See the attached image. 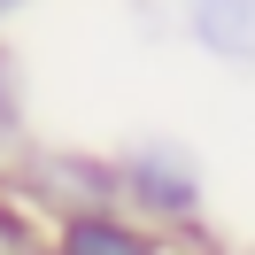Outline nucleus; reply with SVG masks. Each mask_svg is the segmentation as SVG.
<instances>
[{
  "label": "nucleus",
  "mask_w": 255,
  "mask_h": 255,
  "mask_svg": "<svg viewBox=\"0 0 255 255\" xmlns=\"http://www.w3.org/2000/svg\"><path fill=\"white\" fill-rule=\"evenodd\" d=\"M116 209L170 240H201L209 224V170L186 139H131L116 147Z\"/></svg>",
  "instance_id": "nucleus-1"
},
{
  "label": "nucleus",
  "mask_w": 255,
  "mask_h": 255,
  "mask_svg": "<svg viewBox=\"0 0 255 255\" xmlns=\"http://www.w3.org/2000/svg\"><path fill=\"white\" fill-rule=\"evenodd\" d=\"M23 8H31V0H0V39H8V23H16Z\"/></svg>",
  "instance_id": "nucleus-7"
},
{
  "label": "nucleus",
  "mask_w": 255,
  "mask_h": 255,
  "mask_svg": "<svg viewBox=\"0 0 255 255\" xmlns=\"http://www.w3.org/2000/svg\"><path fill=\"white\" fill-rule=\"evenodd\" d=\"M186 39L224 70H255V0H178Z\"/></svg>",
  "instance_id": "nucleus-4"
},
{
  "label": "nucleus",
  "mask_w": 255,
  "mask_h": 255,
  "mask_svg": "<svg viewBox=\"0 0 255 255\" xmlns=\"http://www.w3.org/2000/svg\"><path fill=\"white\" fill-rule=\"evenodd\" d=\"M47 255H193V240L155 232L131 209H62L47 217Z\"/></svg>",
  "instance_id": "nucleus-3"
},
{
  "label": "nucleus",
  "mask_w": 255,
  "mask_h": 255,
  "mask_svg": "<svg viewBox=\"0 0 255 255\" xmlns=\"http://www.w3.org/2000/svg\"><path fill=\"white\" fill-rule=\"evenodd\" d=\"M0 255H47V217L0 178Z\"/></svg>",
  "instance_id": "nucleus-6"
},
{
  "label": "nucleus",
  "mask_w": 255,
  "mask_h": 255,
  "mask_svg": "<svg viewBox=\"0 0 255 255\" xmlns=\"http://www.w3.org/2000/svg\"><path fill=\"white\" fill-rule=\"evenodd\" d=\"M8 186L39 209V217H62V209H116V155L101 147H23Z\"/></svg>",
  "instance_id": "nucleus-2"
},
{
  "label": "nucleus",
  "mask_w": 255,
  "mask_h": 255,
  "mask_svg": "<svg viewBox=\"0 0 255 255\" xmlns=\"http://www.w3.org/2000/svg\"><path fill=\"white\" fill-rule=\"evenodd\" d=\"M23 147H31V70L0 39V155H23Z\"/></svg>",
  "instance_id": "nucleus-5"
}]
</instances>
